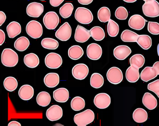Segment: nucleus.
I'll list each match as a JSON object with an SVG mask.
<instances>
[{
    "label": "nucleus",
    "instance_id": "obj_34",
    "mask_svg": "<svg viewBox=\"0 0 159 126\" xmlns=\"http://www.w3.org/2000/svg\"><path fill=\"white\" fill-rule=\"evenodd\" d=\"M92 38L97 41L103 40L105 37V32L104 30L99 26H95L90 30Z\"/></svg>",
    "mask_w": 159,
    "mask_h": 126
},
{
    "label": "nucleus",
    "instance_id": "obj_36",
    "mask_svg": "<svg viewBox=\"0 0 159 126\" xmlns=\"http://www.w3.org/2000/svg\"><path fill=\"white\" fill-rule=\"evenodd\" d=\"M73 9L74 6L71 3H66L59 9V14L63 18H67L72 15Z\"/></svg>",
    "mask_w": 159,
    "mask_h": 126
},
{
    "label": "nucleus",
    "instance_id": "obj_32",
    "mask_svg": "<svg viewBox=\"0 0 159 126\" xmlns=\"http://www.w3.org/2000/svg\"><path fill=\"white\" fill-rule=\"evenodd\" d=\"M104 79L102 75L98 73H94L90 78V84L93 87L96 89L101 87L104 85Z\"/></svg>",
    "mask_w": 159,
    "mask_h": 126
},
{
    "label": "nucleus",
    "instance_id": "obj_15",
    "mask_svg": "<svg viewBox=\"0 0 159 126\" xmlns=\"http://www.w3.org/2000/svg\"><path fill=\"white\" fill-rule=\"evenodd\" d=\"M147 21L139 15L131 16L128 21V25L130 28L137 30H142L146 25Z\"/></svg>",
    "mask_w": 159,
    "mask_h": 126
},
{
    "label": "nucleus",
    "instance_id": "obj_13",
    "mask_svg": "<svg viewBox=\"0 0 159 126\" xmlns=\"http://www.w3.org/2000/svg\"><path fill=\"white\" fill-rule=\"evenodd\" d=\"M86 54L87 57L90 59L97 60L102 56V48L98 44L92 43L87 46Z\"/></svg>",
    "mask_w": 159,
    "mask_h": 126
},
{
    "label": "nucleus",
    "instance_id": "obj_3",
    "mask_svg": "<svg viewBox=\"0 0 159 126\" xmlns=\"http://www.w3.org/2000/svg\"><path fill=\"white\" fill-rule=\"evenodd\" d=\"M76 20L83 24H89L93 20V13L88 8L79 7L77 8L74 14Z\"/></svg>",
    "mask_w": 159,
    "mask_h": 126
},
{
    "label": "nucleus",
    "instance_id": "obj_23",
    "mask_svg": "<svg viewBox=\"0 0 159 126\" xmlns=\"http://www.w3.org/2000/svg\"><path fill=\"white\" fill-rule=\"evenodd\" d=\"M139 69L131 65L127 68L125 72V77L128 82L135 83L139 79Z\"/></svg>",
    "mask_w": 159,
    "mask_h": 126
},
{
    "label": "nucleus",
    "instance_id": "obj_39",
    "mask_svg": "<svg viewBox=\"0 0 159 126\" xmlns=\"http://www.w3.org/2000/svg\"><path fill=\"white\" fill-rule=\"evenodd\" d=\"M41 45L46 49H56L59 46V43L53 38H45L42 40Z\"/></svg>",
    "mask_w": 159,
    "mask_h": 126
},
{
    "label": "nucleus",
    "instance_id": "obj_20",
    "mask_svg": "<svg viewBox=\"0 0 159 126\" xmlns=\"http://www.w3.org/2000/svg\"><path fill=\"white\" fill-rule=\"evenodd\" d=\"M142 103L149 110H153L157 106V99L149 92H146L142 98Z\"/></svg>",
    "mask_w": 159,
    "mask_h": 126
},
{
    "label": "nucleus",
    "instance_id": "obj_50",
    "mask_svg": "<svg viewBox=\"0 0 159 126\" xmlns=\"http://www.w3.org/2000/svg\"><path fill=\"white\" fill-rule=\"evenodd\" d=\"M123 1L127 3H133L136 2L137 0H123Z\"/></svg>",
    "mask_w": 159,
    "mask_h": 126
},
{
    "label": "nucleus",
    "instance_id": "obj_11",
    "mask_svg": "<svg viewBox=\"0 0 159 126\" xmlns=\"http://www.w3.org/2000/svg\"><path fill=\"white\" fill-rule=\"evenodd\" d=\"M43 11L44 6L41 3L33 2L29 4L27 7V14L32 17H39L43 13Z\"/></svg>",
    "mask_w": 159,
    "mask_h": 126
},
{
    "label": "nucleus",
    "instance_id": "obj_37",
    "mask_svg": "<svg viewBox=\"0 0 159 126\" xmlns=\"http://www.w3.org/2000/svg\"><path fill=\"white\" fill-rule=\"evenodd\" d=\"M3 85L6 90L9 91H13L18 86V82L15 77H8L4 79Z\"/></svg>",
    "mask_w": 159,
    "mask_h": 126
},
{
    "label": "nucleus",
    "instance_id": "obj_1",
    "mask_svg": "<svg viewBox=\"0 0 159 126\" xmlns=\"http://www.w3.org/2000/svg\"><path fill=\"white\" fill-rule=\"evenodd\" d=\"M2 63L6 67H13L18 63L19 57L16 52L11 49H3L2 53Z\"/></svg>",
    "mask_w": 159,
    "mask_h": 126
},
{
    "label": "nucleus",
    "instance_id": "obj_41",
    "mask_svg": "<svg viewBox=\"0 0 159 126\" xmlns=\"http://www.w3.org/2000/svg\"><path fill=\"white\" fill-rule=\"evenodd\" d=\"M115 16L118 19L125 20L128 17V11L124 7H119L115 11Z\"/></svg>",
    "mask_w": 159,
    "mask_h": 126
},
{
    "label": "nucleus",
    "instance_id": "obj_49",
    "mask_svg": "<svg viewBox=\"0 0 159 126\" xmlns=\"http://www.w3.org/2000/svg\"><path fill=\"white\" fill-rule=\"evenodd\" d=\"M8 126H21V124L18 121L13 120L9 123Z\"/></svg>",
    "mask_w": 159,
    "mask_h": 126
},
{
    "label": "nucleus",
    "instance_id": "obj_53",
    "mask_svg": "<svg viewBox=\"0 0 159 126\" xmlns=\"http://www.w3.org/2000/svg\"><path fill=\"white\" fill-rule=\"evenodd\" d=\"M40 1H45V0H40Z\"/></svg>",
    "mask_w": 159,
    "mask_h": 126
},
{
    "label": "nucleus",
    "instance_id": "obj_10",
    "mask_svg": "<svg viewBox=\"0 0 159 126\" xmlns=\"http://www.w3.org/2000/svg\"><path fill=\"white\" fill-rule=\"evenodd\" d=\"M89 68L84 63H79L72 68V74L73 77L78 80H83L89 74Z\"/></svg>",
    "mask_w": 159,
    "mask_h": 126
},
{
    "label": "nucleus",
    "instance_id": "obj_18",
    "mask_svg": "<svg viewBox=\"0 0 159 126\" xmlns=\"http://www.w3.org/2000/svg\"><path fill=\"white\" fill-rule=\"evenodd\" d=\"M34 94V88L29 85H23L18 91L19 97L24 100H30L33 98Z\"/></svg>",
    "mask_w": 159,
    "mask_h": 126
},
{
    "label": "nucleus",
    "instance_id": "obj_33",
    "mask_svg": "<svg viewBox=\"0 0 159 126\" xmlns=\"http://www.w3.org/2000/svg\"><path fill=\"white\" fill-rule=\"evenodd\" d=\"M130 64L131 66L140 69L143 67L145 62V58L143 55L140 54H135L130 58Z\"/></svg>",
    "mask_w": 159,
    "mask_h": 126
},
{
    "label": "nucleus",
    "instance_id": "obj_9",
    "mask_svg": "<svg viewBox=\"0 0 159 126\" xmlns=\"http://www.w3.org/2000/svg\"><path fill=\"white\" fill-rule=\"evenodd\" d=\"M72 34V29L69 23L66 22L60 26L55 33L57 39L62 41H67L70 38Z\"/></svg>",
    "mask_w": 159,
    "mask_h": 126
},
{
    "label": "nucleus",
    "instance_id": "obj_28",
    "mask_svg": "<svg viewBox=\"0 0 159 126\" xmlns=\"http://www.w3.org/2000/svg\"><path fill=\"white\" fill-rule=\"evenodd\" d=\"M36 100L37 103L40 106L45 107L50 104L51 101V96L48 92L41 91L37 95Z\"/></svg>",
    "mask_w": 159,
    "mask_h": 126
},
{
    "label": "nucleus",
    "instance_id": "obj_4",
    "mask_svg": "<svg viewBox=\"0 0 159 126\" xmlns=\"http://www.w3.org/2000/svg\"><path fill=\"white\" fill-rule=\"evenodd\" d=\"M26 31L27 34L33 39L40 38L43 33L42 25L39 22L35 20L30 21L27 23Z\"/></svg>",
    "mask_w": 159,
    "mask_h": 126
},
{
    "label": "nucleus",
    "instance_id": "obj_26",
    "mask_svg": "<svg viewBox=\"0 0 159 126\" xmlns=\"http://www.w3.org/2000/svg\"><path fill=\"white\" fill-rule=\"evenodd\" d=\"M133 118L136 122L143 123L148 120V113L143 108H137L133 113Z\"/></svg>",
    "mask_w": 159,
    "mask_h": 126
},
{
    "label": "nucleus",
    "instance_id": "obj_43",
    "mask_svg": "<svg viewBox=\"0 0 159 126\" xmlns=\"http://www.w3.org/2000/svg\"><path fill=\"white\" fill-rule=\"evenodd\" d=\"M148 90L154 92L159 98V79L149 83L148 85Z\"/></svg>",
    "mask_w": 159,
    "mask_h": 126
},
{
    "label": "nucleus",
    "instance_id": "obj_46",
    "mask_svg": "<svg viewBox=\"0 0 159 126\" xmlns=\"http://www.w3.org/2000/svg\"><path fill=\"white\" fill-rule=\"evenodd\" d=\"M0 19H1V21H0V26H1L2 24L5 22L6 19V16L5 13L2 11H0Z\"/></svg>",
    "mask_w": 159,
    "mask_h": 126
},
{
    "label": "nucleus",
    "instance_id": "obj_14",
    "mask_svg": "<svg viewBox=\"0 0 159 126\" xmlns=\"http://www.w3.org/2000/svg\"><path fill=\"white\" fill-rule=\"evenodd\" d=\"M63 111L62 107L57 105H54L46 111V115L50 121L59 120L63 116Z\"/></svg>",
    "mask_w": 159,
    "mask_h": 126
},
{
    "label": "nucleus",
    "instance_id": "obj_8",
    "mask_svg": "<svg viewBox=\"0 0 159 126\" xmlns=\"http://www.w3.org/2000/svg\"><path fill=\"white\" fill-rule=\"evenodd\" d=\"M107 77L109 82L114 85L120 84L123 79L122 72L117 67L110 68L107 72Z\"/></svg>",
    "mask_w": 159,
    "mask_h": 126
},
{
    "label": "nucleus",
    "instance_id": "obj_16",
    "mask_svg": "<svg viewBox=\"0 0 159 126\" xmlns=\"http://www.w3.org/2000/svg\"><path fill=\"white\" fill-rule=\"evenodd\" d=\"M90 30L81 25H78L75 30L74 38L78 43H83L87 42L91 37Z\"/></svg>",
    "mask_w": 159,
    "mask_h": 126
},
{
    "label": "nucleus",
    "instance_id": "obj_19",
    "mask_svg": "<svg viewBox=\"0 0 159 126\" xmlns=\"http://www.w3.org/2000/svg\"><path fill=\"white\" fill-rule=\"evenodd\" d=\"M59 82L60 77L59 75L57 73H49L44 77V84L48 87H55L59 84Z\"/></svg>",
    "mask_w": 159,
    "mask_h": 126
},
{
    "label": "nucleus",
    "instance_id": "obj_35",
    "mask_svg": "<svg viewBox=\"0 0 159 126\" xmlns=\"http://www.w3.org/2000/svg\"><path fill=\"white\" fill-rule=\"evenodd\" d=\"M85 102L84 99L79 96L73 98L70 102L71 108L75 111L82 110L85 107Z\"/></svg>",
    "mask_w": 159,
    "mask_h": 126
},
{
    "label": "nucleus",
    "instance_id": "obj_44",
    "mask_svg": "<svg viewBox=\"0 0 159 126\" xmlns=\"http://www.w3.org/2000/svg\"><path fill=\"white\" fill-rule=\"evenodd\" d=\"M65 0H50V4L54 7H57L61 4Z\"/></svg>",
    "mask_w": 159,
    "mask_h": 126
},
{
    "label": "nucleus",
    "instance_id": "obj_47",
    "mask_svg": "<svg viewBox=\"0 0 159 126\" xmlns=\"http://www.w3.org/2000/svg\"><path fill=\"white\" fill-rule=\"evenodd\" d=\"M93 0H78V2L80 4L89 5L93 2Z\"/></svg>",
    "mask_w": 159,
    "mask_h": 126
},
{
    "label": "nucleus",
    "instance_id": "obj_42",
    "mask_svg": "<svg viewBox=\"0 0 159 126\" xmlns=\"http://www.w3.org/2000/svg\"><path fill=\"white\" fill-rule=\"evenodd\" d=\"M148 30L151 34L154 35H159V23L153 21H148Z\"/></svg>",
    "mask_w": 159,
    "mask_h": 126
},
{
    "label": "nucleus",
    "instance_id": "obj_45",
    "mask_svg": "<svg viewBox=\"0 0 159 126\" xmlns=\"http://www.w3.org/2000/svg\"><path fill=\"white\" fill-rule=\"evenodd\" d=\"M5 34L2 30H0V45H2L5 42Z\"/></svg>",
    "mask_w": 159,
    "mask_h": 126
},
{
    "label": "nucleus",
    "instance_id": "obj_6",
    "mask_svg": "<svg viewBox=\"0 0 159 126\" xmlns=\"http://www.w3.org/2000/svg\"><path fill=\"white\" fill-rule=\"evenodd\" d=\"M60 19L57 13L54 11L47 12L43 18V22L48 30H53L58 26Z\"/></svg>",
    "mask_w": 159,
    "mask_h": 126
},
{
    "label": "nucleus",
    "instance_id": "obj_29",
    "mask_svg": "<svg viewBox=\"0 0 159 126\" xmlns=\"http://www.w3.org/2000/svg\"><path fill=\"white\" fill-rule=\"evenodd\" d=\"M30 45V42L28 38L25 36H21L17 38L14 43V47L16 50L24 51L26 50Z\"/></svg>",
    "mask_w": 159,
    "mask_h": 126
},
{
    "label": "nucleus",
    "instance_id": "obj_52",
    "mask_svg": "<svg viewBox=\"0 0 159 126\" xmlns=\"http://www.w3.org/2000/svg\"><path fill=\"white\" fill-rule=\"evenodd\" d=\"M143 1H145V2H147V1H150V0H143Z\"/></svg>",
    "mask_w": 159,
    "mask_h": 126
},
{
    "label": "nucleus",
    "instance_id": "obj_22",
    "mask_svg": "<svg viewBox=\"0 0 159 126\" xmlns=\"http://www.w3.org/2000/svg\"><path fill=\"white\" fill-rule=\"evenodd\" d=\"M7 32L10 38H14L20 34L22 31V28L20 23L17 21H13L10 22L7 26Z\"/></svg>",
    "mask_w": 159,
    "mask_h": 126
},
{
    "label": "nucleus",
    "instance_id": "obj_40",
    "mask_svg": "<svg viewBox=\"0 0 159 126\" xmlns=\"http://www.w3.org/2000/svg\"><path fill=\"white\" fill-rule=\"evenodd\" d=\"M108 34L111 37H115L118 35L120 28L118 23L115 21L110 19L108 21L107 27Z\"/></svg>",
    "mask_w": 159,
    "mask_h": 126
},
{
    "label": "nucleus",
    "instance_id": "obj_5",
    "mask_svg": "<svg viewBox=\"0 0 159 126\" xmlns=\"http://www.w3.org/2000/svg\"><path fill=\"white\" fill-rule=\"evenodd\" d=\"M143 14L146 16L156 17L159 16V3L156 0L145 2L142 6Z\"/></svg>",
    "mask_w": 159,
    "mask_h": 126
},
{
    "label": "nucleus",
    "instance_id": "obj_25",
    "mask_svg": "<svg viewBox=\"0 0 159 126\" xmlns=\"http://www.w3.org/2000/svg\"><path fill=\"white\" fill-rule=\"evenodd\" d=\"M24 63L29 68H35L39 64V58L35 53L27 54L24 57Z\"/></svg>",
    "mask_w": 159,
    "mask_h": 126
},
{
    "label": "nucleus",
    "instance_id": "obj_31",
    "mask_svg": "<svg viewBox=\"0 0 159 126\" xmlns=\"http://www.w3.org/2000/svg\"><path fill=\"white\" fill-rule=\"evenodd\" d=\"M139 35L133 31L125 30L121 35V39L124 42H137Z\"/></svg>",
    "mask_w": 159,
    "mask_h": 126
},
{
    "label": "nucleus",
    "instance_id": "obj_21",
    "mask_svg": "<svg viewBox=\"0 0 159 126\" xmlns=\"http://www.w3.org/2000/svg\"><path fill=\"white\" fill-rule=\"evenodd\" d=\"M53 98L58 102H66L69 98V92L65 88L57 89L53 91Z\"/></svg>",
    "mask_w": 159,
    "mask_h": 126
},
{
    "label": "nucleus",
    "instance_id": "obj_27",
    "mask_svg": "<svg viewBox=\"0 0 159 126\" xmlns=\"http://www.w3.org/2000/svg\"><path fill=\"white\" fill-rule=\"evenodd\" d=\"M84 53L82 48L78 45L72 46L68 49L69 57L74 60L80 58L83 56Z\"/></svg>",
    "mask_w": 159,
    "mask_h": 126
},
{
    "label": "nucleus",
    "instance_id": "obj_48",
    "mask_svg": "<svg viewBox=\"0 0 159 126\" xmlns=\"http://www.w3.org/2000/svg\"><path fill=\"white\" fill-rule=\"evenodd\" d=\"M152 67H153V69L155 70V71H156V73H157L158 75H159V61L156 62L153 64Z\"/></svg>",
    "mask_w": 159,
    "mask_h": 126
},
{
    "label": "nucleus",
    "instance_id": "obj_38",
    "mask_svg": "<svg viewBox=\"0 0 159 126\" xmlns=\"http://www.w3.org/2000/svg\"><path fill=\"white\" fill-rule=\"evenodd\" d=\"M98 17L102 22H107L111 19V11L108 7H103L98 12Z\"/></svg>",
    "mask_w": 159,
    "mask_h": 126
},
{
    "label": "nucleus",
    "instance_id": "obj_51",
    "mask_svg": "<svg viewBox=\"0 0 159 126\" xmlns=\"http://www.w3.org/2000/svg\"><path fill=\"white\" fill-rule=\"evenodd\" d=\"M157 53H158V55L159 57V44H158V46H157Z\"/></svg>",
    "mask_w": 159,
    "mask_h": 126
},
{
    "label": "nucleus",
    "instance_id": "obj_24",
    "mask_svg": "<svg viewBox=\"0 0 159 126\" xmlns=\"http://www.w3.org/2000/svg\"><path fill=\"white\" fill-rule=\"evenodd\" d=\"M157 75L158 74L153 67L148 66L142 70L140 73V77L142 81L148 82L157 77Z\"/></svg>",
    "mask_w": 159,
    "mask_h": 126
},
{
    "label": "nucleus",
    "instance_id": "obj_12",
    "mask_svg": "<svg viewBox=\"0 0 159 126\" xmlns=\"http://www.w3.org/2000/svg\"><path fill=\"white\" fill-rule=\"evenodd\" d=\"M111 99L110 96L106 93L97 94L94 99V104L97 108L103 109L107 108L110 105Z\"/></svg>",
    "mask_w": 159,
    "mask_h": 126
},
{
    "label": "nucleus",
    "instance_id": "obj_7",
    "mask_svg": "<svg viewBox=\"0 0 159 126\" xmlns=\"http://www.w3.org/2000/svg\"><path fill=\"white\" fill-rule=\"evenodd\" d=\"M45 64L50 69H57L63 63V59L59 54L55 52H51L45 57Z\"/></svg>",
    "mask_w": 159,
    "mask_h": 126
},
{
    "label": "nucleus",
    "instance_id": "obj_17",
    "mask_svg": "<svg viewBox=\"0 0 159 126\" xmlns=\"http://www.w3.org/2000/svg\"><path fill=\"white\" fill-rule=\"evenodd\" d=\"M132 52L130 47L125 45H119L114 48L113 55L115 58L120 60H123L127 58Z\"/></svg>",
    "mask_w": 159,
    "mask_h": 126
},
{
    "label": "nucleus",
    "instance_id": "obj_2",
    "mask_svg": "<svg viewBox=\"0 0 159 126\" xmlns=\"http://www.w3.org/2000/svg\"><path fill=\"white\" fill-rule=\"evenodd\" d=\"M95 119V114L91 109H87L75 115L74 121L78 126H86L91 124Z\"/></svg>",
    "mask_w": 159,
    "mask_h": 126
},
{
    "label": "nucleus",
    "instance_id": "obj_30",
    "mask_svg": "<svg viewBox=\"0 0 159 126\" xmlns=\"http://www.w3.org/2000/svg\"><path fill=\"white\" fill-rule=\"evenodd\" d=\"M137 43L139 45L145 50L149 49L152 44V40L150 36L147 35H139Z\"/></svg>",
    "mask_w": 159,
    "mask_h": 126
}]
</instances>
